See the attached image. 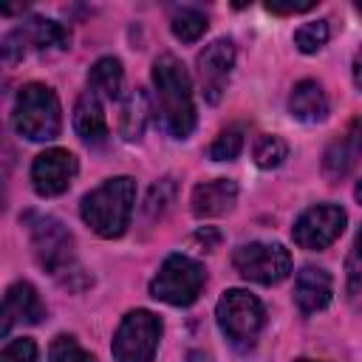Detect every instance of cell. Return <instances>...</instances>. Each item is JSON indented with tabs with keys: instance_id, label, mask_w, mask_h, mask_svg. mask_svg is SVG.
<instances>
[{
	"instance_id": "obj_20",
	"label": "cell",
	"mask_w": 362,
	"mask_h": 362,
	"mask_svg": "<svg viewBox=\"0 0 362 362\" xmlns=\"http://www.w3.org/2000/svg\"><path fill=\"white\" fill-rule=\"evenodd\" d=\"M147 119H150L147 93H144L141 88H136V90L122 102L119 133H122L127 141H136V139H141V133H144V127H147Z\"/></svg>"
},
{
	"instance_id": "obj_24",
	"label": "cell",
	"mask_w": 362,
	"mask_h": 362,
	"mask_svg": "<svg viewBox=\"0 0 362 362\" xmlns=\"http://www.w3.org/2000/svg\"><path fill=\"white\" fill-rule=\"evenodd\" d=\"M345 269H348V297L356 308H362V229L356 232V240H354Z\"/></svg>"
},
{
	"instance_id": "obj_8",
	"label": "cell",
	"mask_w": 362,
	"mask_h": 362,
	"mask_svg": "<svg viewBox=\"0 0 362 362\" xmlns=\"http://www.w3.org/2000/svg\"><path fill=\"white\" fill-rule=\"evenodd\" d=\"M232 263L246 280L263 286L280 283L291 269V257L280 243H243L235 249Z\"/></svg>"
},
{
	"instance_id": "obj_17",
	"label": "cell",
	"mask_w": 362,
	"mask_h": 362,
	"mask_svg": "<svg viewBox=\"0 0 362 362\" xmlns=\"http://www.w3.org/2000/svg\"><path fill=\"white\" fill-rule=\"evenodd\" d=\"M74 127L76 133L90 141V144H102L107 139V122H105V113H102V102L96 93L85 90L74 107Z\"/></svg>"
},
{
	"instance_id": "obj_14",
	"label": "cell",
	"mask_w": 362,
	"mask_h": 362,
	"mask_svg": "<svg viewBox=\"0 0 362 362\" xmlns=\"http://www.w3.org/2000/svg\"><path fill=\"white\" fill-rule=\"evenodd\" d=\"M362 156V119H354L339 139H334L322 156V170L328 178L348 175Z\"/></svg>"
},
{
	"instance_id": "obj_11",
	"label": "cell",
	"mask_w": 362,
	"mask_h": 362,
	"mask_svg": "<svg viewBox=\"0 0 362 362\" xmlns=\"http://www.w3.org/2000/svg\"><path fill=\"white\" fill-rule=\"evenodd\" d=\"M74 175H76V158H74V153L59 150V147L40 153L31 164V184L45 198L65 192L68 184L74 181Z\"/></svg>"
},
{
	"instance_id": "obj_27",
	"label": "cell",
	"mask_w": 362,
	"mask_h": 362,
	"mask_svg": "<svg viewBox=\"0 0 362 362\" xmlns=\"http://www.w3.org/2000/svg\"><path fill=\"white\" fill-rule=\"evenodd\" d=\"M48 359L51 362H93V356L74 339V337H57L48 348Z\"/></svg>"
},
{
	"instance_id": "obj_12",
	"label": "cell",
	"mask_w": 362,
	"mask_h": 362,
	"mask_svg": "<svg viewBox=\"0 0 362 362\" xmlns=\"http://www.w3.org/2000/svg\"><path fill=\"white\" fill-rule=\"evenodd\" d=\"M235 62V45L232 40H215L209 42L201 57H198V76H201V88L206 102H221L223 90H226V79Z\"/></svg>"
},
{
	"instance_id": "obj_22",
	"label": "cell",
	"mask_w": 362,
	"mask_h": 362,
	"mask_svg": "<svg viewBox=\"0 0 362 362\" xmlns=\"http://www.w3.org/2000/svg\"><path fill=\"white\" fill-rule=\"evenodd\" d=\"M206 31V17L198 11V8H175L173 11V34L184 42H195L201 34Z\"/></svg>"
},
{
	"instance_id": "obj_13",
	"label": "cell",
	"mask_w": 362,
	"mask_h": 362,
	"mask_svg": "<svg viewBox=\"0 0 362 362\" xmlns=\"http://www.w3.org/2000/svg\"><path fill=\"white\" fill-rule=\"evenodd\" d=\"M45 314V305L40 300V294L34 291L31 283H14L6 291V303H3V337H8V331L14 325H34L40 322Z\"/></svg>"
},
{
	"instance_id": "obj_32",
	"label": "cell",
	"mask_w": 362,
	"mask_h": 362,
	"mask_svg": "<svg viewBox=\"0 0 362 362\" xmlns=\"http://www.w3.org/2000/svg\"><path fill=\"white\" fill-rule=\"evenodd\" d=\"M356 8H359V11H362V3H356Z\"/></svg>"
},
{
	"instance_id": "obj_26",
	"label": "cell",
	"mask_w": 362,
	"mask_h": 362,
	"mask_svg": "<svg viewBox=\"0 0 362 362\" xmlns=\"http://www.w3.org/2000/svg\"><path fill=\"white\" fill-rule=\"evenodd\" d=\"M240 147H243V133H240V127H226V130H221L218 139L212 141L209 158H215V161H232V158L240 153Z\"/></svg>"
},
{
	"instance_id": "obj_30",
	"label": "cell",
	"mask_w": 362,
	"mask_h": 362,
	"mask_svg": "<svg viewBox=\"0 0 362 362\" xmlns=\"http://www.w3.org/2000/svg\"><path fill=\"white\" fill-rule=\"evenodd\" d=\"M354 82L362 88V48H359L356 57H354Z\"/></svg>"
},
{
	"instance_id": "obj_9",
	"label": "cell",
	"mask_w": 362,
	"mask_h": 362,
	"mask_svg": "<svg viewBox=\"0 0 362 362\" xmlns=\"http://www.w3.org/2000/svg\"><path fill=\"white\" fill-rule=\"evenodd\" d=\"M68 34L59 23L45 20V17H28L23 25H17L14 31H8L3 37V59L11 65L17 62L28 48H65Z\"/></svg>"
},
{
	"instance_id": "obj_15",
	"label": "cell",
	"mask_w": 362,
	"mask_h": 362,
	"mask_svg": "<svg viewBox=\"0 0 362 362\" xmlns=\"http://www.w3.org/2000/svg\"><path fill=\"white\" fill-rule=\"evenodd\" d=\"M238 198V184L229 178H215V181H204L192 189V212L198 218H215L232 209Z\"/></svg>"
},
{
	"instance_id": "obj_16",
	"label": "cell",
	"mask_w": 362,
	"mask_h": 362,
	"mask_svg": "<svg viewBox=\"0 0 362 362\" xmlns=\"http://www.w3.org/2000/svg\"><path fill=\"white\" fill-rule=\"evenodd\" d=\"M294 300L305 314L322 311L331 303V277H328V272L317 269V266H305L303 272H297Z\"/></svg>"
},
{
	"instance_id": "obj_10",
	"label": "cell",
	"mask_w": 362,
	"mask_h": 362,
	"mask_svg": "<svg viewBox=\"0 0 362 362\" xmlns=\"http://www.w3.org/2000/svg\"><path fill=\"white\" fill-rule=\"evenodd\" d=\"M342 229H345V212L339 206L320 204V206L305 209L297 218L291 235H294V243H300L303 249H322L334 243Z\"/></svg>"
},
{
	"instance_id": "obj_19",
	"label": "cell",
	"mask_w": 362,
	"mask_h": 362,
	"mask_svg": "<svg viewBox=\"0 0 362 362\" xmlns=\"http://www.w3.org/2000/svg\"><path fill=\"white\" fill-rule=\"evenodd\" d=\"M122 82H124V74H122V62L113 59V57H102L93 62L90 74H88V90L102 96V99H119L122 96Z\"/></svg>"
},
{
	"instance_id": "obj_33",
	"label": "cell",
	"mask_w": 362,
	"mask_h": 362,
	"mask_svg": "<svg viewBox=\"0 0 362 362\" xmlns=\"http://www.w3.org/2000/svg\"><path fill=\"white\" fill-rule=\"evenodd\" d=\"M300 362H311V359H300Z\"/></svg>"
},
{
	"instance_id": "obj_6",
	"label": "cell",
	"mask_w": 362,
	"mask_h": 362,
	"mask_svg": "<svg viewBox=\"0 0 362 362\" xmlns=\"http://www.w3.org/2000/svg\"><path fill=\"white\" fill-rule=\"evenodd\" d=\"M218 325L235 348H252L263 328V305L249 291L232 288L218 303Z\"/></svg>"
},
{
	"instance_id": "obj_2",
	"label": "cell",
	"mask_w": 362,
	"mask_h": 362,
	"mask_svg": "<svg viewBox=\"0 0 362 362\" xmlns=\"http://www.w3.org/2000/svg\"><path fill=\"white\" fill-rule=\"evenodd\" d=\"M136 201V184L127 175L110 178L99 184L93 192L82 198V221L102 238H119L130 223Z\"/></svg>"
},
{
	"instance_id": "obj_21",
	"label": "cell",
	"mask_w": 362,
	"mask_h": 362,
	"mask_svg": "<svg viewBox=\"0 0 362 362\" xmlns=\"http://www.w3.org/2000/svg\"><path fill=\"white\" fill-rule=\"evenodd\" d=\"M173 198H175V181H173V178L156 181V184L147 189V198H144V204H141V215H144L147 221L161 218V215L170 209Z\"/></svg>"
},
{
	"instance_id": "obj_18",
	"label": "cell",
	"mask_w": 362,
	"mask_h": 362,
	"mask_svg": "<svg viewBox=\"0 0 362 362\" xmlns=\"http://www.w3.org/2000/svg\"><path fill=\"white\" fill-rule=\"evenodd\" d=\"M288 110L294 119L300 122H322L328 116V99L322 93V88L311 79H303L294 85L291 90V99H288Z\"/></svg>"
},
{
	"instance_id": "obj_3",
	"label": "cell",
	"mask_w": 362,
	"mask_h": 362,
	"mask_svg": "<svg viewBox=\"0 0 362 362\" xmlns=\"http://www.w3.org/2000/svg\"><path fill=\"white\" fill-rule=\"evenodd\" d=\"M14 130L28 141H48L59 133V102L45 85H25L14 102Z\"/></svg>"
},
{
	"instance_id": "obj_29",
	"label": "cell",
	"mask_w": 362,
	"mask_h": 362,
	"mask_svg": "<svg viewBox=\"0 0 362 362\" xmlns=\"http://www.w3.org/2000/svg\"><path fill=\"white\" fill-rule=\"evenodd\" d=\"M266 8L274 14H297V11L314 8V3H266Z\"/></svg>"
},
{
	"instance_id": "obj_23",
	"label": "cell",
	"mask_w": 362,
	"mask_h": 362,
	"mask_svg": "<svg viewBox=\"0 0 362 362\" xmlns=\"http://www.w3.org/2000/svg\"><path fill=\"white\" fill-rule=\"evenodd\" d=\"M286 156H288V147H286V141L280 136H260L255 141V161H257V167H266V170L280 167Z\"/></svg>"
},
{
	"instance_id": "obj_7",
	"label": "cell",
	"mask_w": 362,
	"mask_h": 362,
	"mask_svg": "<svg viewBox=\"0 0 362 362\" xmlns=\"http://www.w3.org/2000/svg\"><path fill=\"white\" fill-rule=\"evenodd\" d=\"M161 322L150 311H130L113 337V356L116 362H153L158 348Z\"/></svg>"
},
{
	"instance_id": "obj_31",
	"label": "cell",
	"mask_w": 362,
	"mask_h": 362,
	"mask_svg": "<svg viewBox=\"0 0 362 362\" xmlns=\"http://www.w3.org/2000/svg\"><path fill=\"white\" fill-rule=\"evenodd\" d=\"M356 198H359V204H362V181L356 184Z\"/></svg>"
},
{
	"instance_id": "obj_4",
	"label": "cell",
	"mask_w": 362,
	"mask_h": 362,
	"mask_svg": "<svg viewBox=\"0 0 362 362\" xmlns=\"http://www.w3.org/2000/svg\"><path fill=\"white\" fill-rule=\"evenodd\" d=\"M25 226H28L34 257L45 272H51V274L74 272V238L62 221H57L54 215L28 212Z\"/></svg>"
},
{
	"instance_id": "obj_5",
	"label": "cell",
	"mask_w": 362,
	"mask_h": 362,
	"mask_svg": "<svg viewBox=\"0 0 362 362\" xmlns=\"http://www.w3.org/2000/svg\"><path fill=\"white\" fill-rule=\"evenodd\" d=\"M204 283H206V274H204L201 263H195L187 255H170L161 263L158 274L153 277L150 294L170 305H189L198 300Z\"/></svg>"
},
{
	"instance_id": "obj_1",
	"label": "cell",
	"mask_w": 362,
	"mask_h": 362,
	"mask_svg": "<svg viewBox=\"0 0 362 362\" xmlns=\"http://www.w3.org/2000/svg\"><path fill=\"white\" fill-rule=\"evenodd\" d=\"M153 85H156V110L161 127L173 139H187L195 124V107L184 65L173 54H161L153 62Z\"/></svg>"
},
{
	"instance_id": "obj_25",
	"label": "cell",
	"mask_w": 362,
	"mask_h": 362,
	"mask_svg": "<svg viewBox=\"0 0 362 362\" xmlns=\"http://www.w3.org/2000/svg\"><path fill=\"white\" fill-rule=\"evenodd\" d=\"M328 23L325 20H317V23H305L294 31V45L303 51V54H311V51H320L325 42H328Z\"/></svg>"
},
{
	"instance_id": "obj_28",
	"label": "cell",
	"mask_w": 362,
	"mask_h": 362,
	"mask_svg": "<svg viewBox=\"0 0 362 362\" xmlns=\"http://www.w3.org/2000/svg\"><path fill=\"white\" fill-rule=\"evenodd\" d=\"M34 359H37V345L25 337L8 339L3 354H0V362H34Z\"/></svg>"
}]
</instances>
